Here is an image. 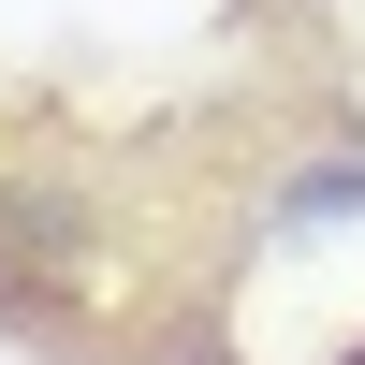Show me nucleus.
Instances as JSON below:
<instances>
[{
  "label": "nucleus",
  "instance_id": "obj_2",
  "mask_svg": "<svg viewBox=\"0 0 365 365\" xmlns=\"http://www.w3.org/2000/svg\"><path fill=\"white\" fill-rule=\"evenodd\" d=\"M336 365H365V336H351V351H336Z\"/></svg>",
  "mask_w": 365,
  "mask_h": 365
},
{
  "label": "nucleus",
  "instance_id": "obj_1",
  "mask_svg": "<svg viewBox=\"0 0 365 365\" xmlns=\"http://www.w3.org/2000/svg\"><path fill=\"white\" fill-rule=\"evenodd\" d=\"M365 205V161H322V175H292V220H351Z\"/></svg>",
  "mask_w": 365,
  "mask_h": 365
}]
</instances>
